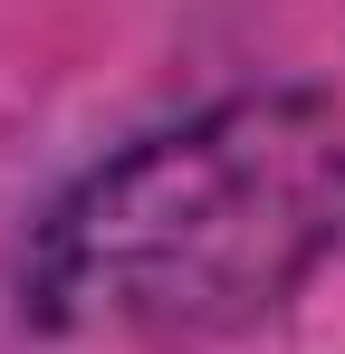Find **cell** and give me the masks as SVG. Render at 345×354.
I'll return each instance as SVG.
<instances>
[{
    "mask_svg": "<svg viewBox=\"0 0 345 354\" xmlns=\"http://www.w3.org/2000/svg\"><path fill=\"white\" fill-rule=\"evenodd\" d=\"M345 239V115L317 96H230L144 134L57 201L29 306L67 335H221L307 288Z\"/></svg>",
    "mask_w": 345,
    "mask_h": 354,
    "instance_id": "cell-1",
    "label": "cell"
}]
</instances>
